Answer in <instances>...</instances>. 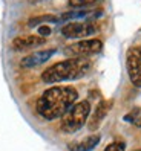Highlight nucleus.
I'll use <instances>...</instances> for the list:
<instances>
[{
    "instance_id": "f257e3e1",
    "label": "nucleus",
    "mask_w": 141,
    "mask_h": 151,
    "mask_svg": "<svg viewBox=\"0 0 141 151\" xmlns=\"http://www.w3.org/2000/svg\"><path fill=\"white\" fill-rule=\"evenodd\" d=\"M78 98L77 90L72 86H55L43 92L37 99V113L46 121L63 118L68 110L75 104Z\"/></svg>"
},
{
    "instance_id": "f03ea898",
    "label": "nucleus",
    "mask_w": 141,
    "mask_h": 151,
    "mask_svg": "<svg viewBox=\"0 0 141 151\" xmlns=\"http://www.w3.org/2000/svg\"><path fill=\"white\" fill-rule=\"evenodd\" d=\"M91 70V61L86 57H72L63 61H58L54 66L48 67L41 73V81L48 84H54L60 81L83 78Z\"/></svg>"
},
{
    "instance_id": "7ed1b4c3",
    "label": "nucleus",
    "mask_w": 141,
    "mask_h": 151,
    "mask_svg": "<svg viewBox=\"0 0 141 151\" xmlns=\"http://www.w3.org/2000/svg\"><path fill=\"white\" fill-rule=\"evenodd\" d=\"M89 113H91L89 101L75 102L72 107L68 110V113L61 118L60 130L63 133H75V131H78L86 124V121L89 119Z\"/></svg>"
},
{
    "instance_id": "20e7f679",
    "label": "nucleus",
    "mask_w": 141,
    "mask_h": 151,
    "mask_svg": "<svg viewBox=\"0 0 141 151\" xmlns=\"http://www.w3.org/2000/svg\"><path fill=\"white\" fill-rule=\"evenodd\" d=\"M100 31V26L94 20H86V22H70L66 23L61 28V35L66 38H86L95 35Z\"/></svg>"
},
{
    "instance_id": "39448f33",
    "label": "nucleus",
    "mask_w": 141,
    "mask_h": 151,
    "mask_svg": "<svg viewBox=\"0 0 141 151\" xmlns=\"http://www.w3.org/2000/svg\"><path fill=\"white\" fill-rule=\"evenodd\" d=\"M127 73L132 84L141 87V46H134L127 50Z\"/></svg>"
},
{
    "instance_id": "423d86ee",
    "label": "nucleus",
    "mask_w": 141,
    "mask_h": 151,
    "mask_svg": "<svg viewBox=\"0 0 141 151\" xmlns=\"http://www.w3.org/2000/svg\"><path fill=\"white\" fill-rule=\"evenodd\" d=\"M103 47V43L97 38L92 40H81L72 46L68 47V52L72 55H80V57H87V55H94V54H98Z\"/></svg>"
},
{
    "instance_id": "0eeeda50",
    "label": "nucleus",
    "mask_w": 141,
    "mask_h": 151,
    "mask_svg": "<svg viewBox=\"0 0 141 151\" xmlns=\"http://www.w3.org/2000/svg\"><path fill=\"white\" fill-rule=\"evenodd\" d=\"M112 109V99H108V101H100L98 104H97V107L94 110V113L91 114V118L87 119V128L89 130H97L101 122L104 121V118L108 116L109 110Z\"/></svg>"
},
{
    "instance_id": "6e6552de",
    "label": "nucleus",
    "mask_w": 141,
    "mask_h": 151,
    "mask_svg": "<svg viewBox=\"0 0 141 151\" xmlns=\"http://www.w3.org/2000/svg\"><path fill=\"white\" fill-rule=\"evenodd\" d=\"M55 49H45V50H39V52H34V54L25 57L22 61H20V66L25 67V69H32V67H37L46 61L55 54Z\"/></svg>"
},
{
    "instance_id": "1a4fd4ad",
    "label": "nucleus",
    "mask_w": 141,
    "mask_h": 151,
    "mask_svg": "<svg viewBox=\"0 0 141 151\" xmlns=\"http://www.w3.org/2000/svg\"><path fill=\"white\" fill-rule=\"evenodd\" d=\"M40 44H45V38L40 35H20L12 40L11 46L14 50H28L40 46Z\"/></svg>"
},
{
    "instance_id": "9d476101",
    "label": "nucleus",
    "mask_w": 141,
    "mask_h": 151,
    "mask_svg": "<svg viewBox=\"0 0 141 151\" xmlns=\"http://www.w3.org/2000/svg\"><path fill=\"white\" fill-rule=\"evenodd\" d=\"M98 142H100V134H91L80 142L70 144L68 148H69V151H92L98 145Z\"/></svg>"
},
{
    "instance_id": "9b49d317",
    "label": "nucleus",
    "mask_w": 141,
    "mask_h": 151,
    "mask_svg": "<svg viewBox=\"0 0 141 151\" xmlns=\"http://www.w3.org/2000/svg\"><path fill=\"white\" fill-rule=\"evenodd\" d=\"M92 15H95L94 11L84 9V8H80V9H74V11H69V12L61 14L58 19H60V20H84V22H86V19L91 20Z\"/></svg>"
},
{
    "instance_id": "f8f14e48",
    "label": "nucleus",
    "mask_w": 141,
    "mask_h": 151,
    "mask_svg": "<svg viewBox=\"0 0 141 151\" xmlns=\"http://www.w3.org/2000/svg\"><path fill=\"white\" fill-rule=\"evenodd\" d=\"M46 22H60V19L58 17H55V15H51V14H46V15H39V17H34V19H31L29 22H28V26L29 28H34V26H39V24H41V23H46Z\"/></svg>"
},
{
    "instance_id": "ddd939ff",
    "label": "nucleus",
    "mask_w": 141,
    "mask_h": 151,
    "mask_svg": "<svg viewBox=\"0 0 141 151\" xmlns=\"http://www.w3.org/2000/svg\"><path fill=\"white\" fill-rule=\"evenodd\" d=\"M95 2H98V0H68L69 6L77 8V9H80V8H83V6H89Z\"/></svg>"
},
{
    "instance_id": "4468645a",
    "label": "nucleus",
    "mask_w": 141,
    "mask_h": 151,
    "mask_svg": "<svg viewBox=\"0 0 141 151\" xmlns=\"http://www.w3.org/2000/svg\"><path fill=\"white\" fill-rule=\"evenodd\" d=\"M124 150H126L124 142H112L110 145L104 148V151H124Z\"/></svg>"
},
{
    "instance_id": "2eb2a0df",
    "label": "nucleus",
    "mask_w": 141,
    "mask_h": 151,
    "mask_svg": "<svg viewBox=\"0 0 141 151\" xmlns=\"http://www.w3.org/2000/svg\"><path fill=\"white\" fill-rule=\"evenodd\" d=\"M138 113H140V109L138 107H135V109H132L126 116H124V121L126 122H135V119H137V116H138Z\"/></svg>"
},
{
    "instance_id": "dca6fc26",
    "label": "nucleus",
    "mask_w": 141,
    "mask_h": 151,
    "mask_svg": "<svg viewBox=\"0 0 141 151\" xmlns=\"http://www.w3.org/2000/svg\"><path fill=\"white\" fill-rule=\"evenodd\" d=\"M51 28H48V26H40V28H39V35H40V37H43V38H45V37H48V35H51Z\"/></svg>"
},
{
    "instance_id": "f3484780",
    "label": "nucleus",
    "mask_w": 141,
    "mask_h": 151,
    "mask_svg": "<svg viewBox=\"0 0 141 151\" xmlns=\"http://www.w3.org/2000/svg\"><path fill=\"white\" fill-rule=\"evenodd\" d=\"M135 125L137 127H141V110H140V113H138V116H137V119H135Z\"/></svg>"
},
{
    "instance_id": "a211bd4d",
    "label": "nucleus",
    "mask_w": 141,
    "mask_h": 151,
    "mask_svg": "<svg viewBox=\"0 0 141 151\" xmlns=\"http://www.w3.org/2000/svg\"><path fill=\"white\" fill-rule=\"evenodd\" d=\"M29 3H40V2H45V0H28Z\"/></svg>"
},
{
    "instance_id": "6ab92c4d",
    "label": "nucleus",
    "mask_w": 141,
    "mask_h": 151,
    "mask_svg": "<svg viewBox=\"0 0 141 151\" xmlns=\"http://www.w3.org/2000/svg\"><path fill=\"white\" fill-rule=\"evenodd\" d=\"M135 151H141V150H135Z\"/></svg>"
}]
</instances>
